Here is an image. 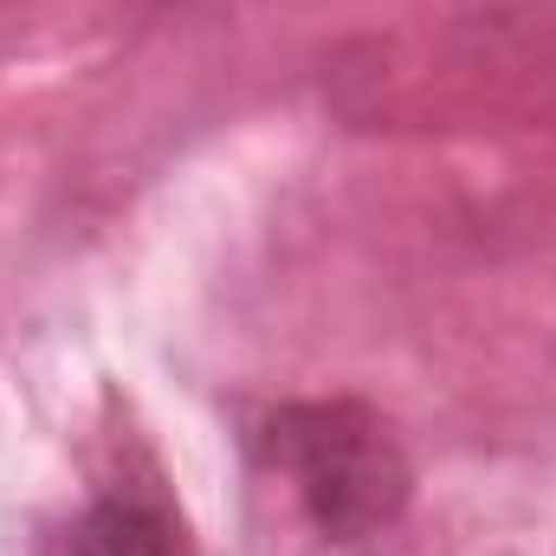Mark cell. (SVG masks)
<instances>
[{
	"instance_id": "7a4b0ae2",
	"label": "cell",
	"mask_w": 556,
	"mask_h": 556,
	"mask_svg": "<svg viewBox=\"0 0 556 556\" xmlns=\"http://www.w3.org/2000/svg\"><path fill=\"white\" fill-rule=\"evenodd\" d=\"M72 556H162V531L142 511H130V505H98L78 525Z\"/></svg>"
},
{
	"instance_id": "6da1fadb",
	"label": "cell",
	"mask_w": 556,
	"mask_h": 556,
	"mask_svg": "<svg viewBox=\"0 0 556 556\" xmlns=\"http://www.w3.org/2000/svg\"><path fill=\"white\" fill-rule=\"evenodd\" d=\"M266 440H273L278 466H291L304 511L324 538L363 544V538H382L408 511V485H415L408 459L382 433V420H369L363 408H350V402L285 408Z\"/></svg>"
}]
</instances>
